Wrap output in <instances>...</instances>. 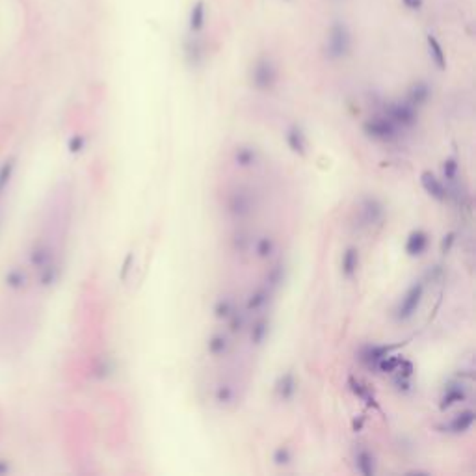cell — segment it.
Here are the masks:
<instances>
[{"mask_svg":"<svg viewBox=\"0 0 476 476\" xmlns=\"http://www.w3.org/2000/svg\"><path fill=\"white\" fill-rule=\"evenodd\" d=\"M402 359H404V355L393 352V354L385 355L384 359L377 361V365L374 366V372H377V374H393L402 363Z\"/></svg>","mask_w":476,"mask_h":476,"instance_id":"4316f807","label":"cell"},{"mask_svg":"<svg viewBox=\"0 0 476 476\" xmlns=\"http://www.w3.org/2000/svg\"><path fill=\"white\" fill-rule=\"evenodd\" d=\"M270 298H272V291H268L264 284H262V287H257V289H253V291L250 292V296L246 300V311H248V313H257V311H261V309L270 302Z\"/></svg>","mask_w":476,"mask_h":476,"instance_id":"44dd1931","label":"cell"},{"mask_svg":"<svg viewBox=\"0 0 476 476\" xmlns=\"http://www.w3.org/2000/svg\"><path fill=\"white\" fill-rule=\"evenodd\" d=\"M385 218V207L374 196L363 198L359 203V210H357V220H359V227H374Z\"/></svg>","mask_w":476,"mask_h":476,"instance_id":"ba28073f","label":"cell"},{"mask_svg":"<svg viewBox=\"0 0 476 476\" xmlns=\"http://www.w3.org/2000/svg\"><path fill=\"white\" fill-rule=\"evenodd\" d=\"M284 142H287V146H289V149L292 153H296L300 157L307 155V136H305V133H303V128L300 125H291V127L287 128Z\"/></svg>","mask_w":476,"mask_h":476,"instance_id":"4fadbf2b","label":"cell"},{"mask_svg":"<svg viewBox=\"0 0 476 476\" xmlns=\"http://www.w3.org/2000/svg\"><path fill=\"white\" fill-rule=\"evenodd\" d=\"M227 214L235 218V220H244L251 212L255 210V199H253V192L248 188H235L226 201Z\"/></svg>","mask_w":476,"mask_h":476,"instance_id":"5b68a950","label":"cell"},{"mask_svg":"<svg viewBox=\"0 0 476 476\" xmlns=\"http://www.w3.org/2000/svg\"><path fill=\"white\" fill-rule=\"evenodd\" d=\"M476 413L473 411V409H464V411L458 413V415H454L448 423L441 424L439 430H441L443 434H450V436H461V434H465V432H469L470 428H473Z\"/></svg>","mask_w":476,"mask_h":476,"instance_id":"30bf717a","label":"cell"},{"mask_svg":"<svg viewBox=\"0 0 476 476\" xmlns=\"http://www.w3.org/2000/svg\"><path fill=\"white\" fill-rule=\"evenodd\" d=\"M393 385H395L396 393H400V395H409L413 391V377L393 376Z\"/></svg>","mask_w":476,"mask_h":476,"instance_id":"d590c367","label":"cell"},{"mask_svg":"<svg viewBox=\"0 0 476 476\" xmlns=\"http://www.w3.org/2000/svg\"><path fill=\"white\" fill-rule=\"evenodd\" d=\"M84 146H86V138L80 136V134H76L75 138H71V142H69L71 153H80L82 149H84Z\"/></svg>","mask_w":476,"mask_h":476,"instance_id":"f35d334b","label":"cell"},{"mask_svg":"<svg viewBox=\"0 0 476 476\" xmlns=\"http://www.w3.org/2000/svg\"><path fill=\"white\" fill-rule=\"evenodd\" d=\"M232 160H235V164H237L238 168H255L257 164H259V160H261V155L257 151V147L244 144V146L235 147V151H232Z\"/></svg>","mask_w":476,"mask_h":476,"instance_id":"2e32d148","label":"cell"},{"mask_svg":"<svg viewBox=\"0 0 476 476\" xmlns=\"http://www.w3.org/2000/svg\"><path fill=\"white\" fill-rule=\"evenodd\" d=\"M348 389L354 393L357 398H361V400L365 402L366 406L368 407H377V400H376V395L372 393V389L368 387V385L361 380V377H355V376H350L348 377Z\"/></svg>","mask_w":476,"mask_h":476,"instance_id":"d6986e66","label":"cell"},{"mask_svg":"<svg viewBox=\"0 0 476 476\" xmlns=\"http://www.w3.org/2000/svg\"><path fill=\"white\" fill-rule=\"evenodd\" d=\"M205 21H207V4L205 0H196L188 13V28L192 34H198L203 30Z\"/></svg>","mask_w":476,"mask_h":476,"instance_id":"ffe728a7","label":"cell"},{"mask_svg":"<svg viewBox=\"0 0 476 476\" xmlns=\"http://www.w3.org/2000/svg\"><path fill=\"white\" fill-rule=\"evenodd\" d=\"M273 393L281 402H291L298 393V380L294 372L289 371L278 377V382L273 385Z\"/></svg>","mask_w":476,"mask_h":476,"instance_id":"7c38bea8","label":"cell"},{"mask_svg":"<svg viewBox=\"0 0 476 476\" xmlns=\"http://www.w3.org/2000/svg\"><path fill=\"white\" fill-rule=\"evenodd\" d=\"M359 262H361L359 250H357L355 246L346 248L343 257H341V273H343V278H346V279L354 278L355 273H357V270H359Z\"/></svg>","mask_w":476,"mask_h":476,"instance_id":"ac0fdd59","label":"cell"},{"mask_svg":"<svg viewBox=\"0 0 476 476\" xmlns=\"http://www.w3.org/2000/svg\"><path fill=\"white\" fill-rule=\"evenodd\" d=\"M426 45H428V54H430L432 62L436 64V67L439 71L447 69V54L443 51V45L439 43L436 35L428 34L426 35Z\"/></svg>","mask_w":476,"mask_h":476,"instance_id":"d4e9b609","label":"cell"},{"mask_svg":"<svg viewBox=\"0 0 476 476\" xmlns=\"http://www.w3.org/2000/svg\"><path fill=\"white\" fill-rule=\"evenodd\" d=\"M352 32H350L348 24L344 21H335L331 23L325 34V56L331 62H339V60L348 58V54L352 53Z\"/></svg>","mask_w":476,"mask_h":476,"instance_id":"6da1fadb","label":"cell"},{"mask_svg":"<svg viewBox=\"0 0 476 476\" xmlns=\"http://www.w3.org/2000/svg\"><path fill=\"white\" fill-rule=\"evenodd\" d=\"M424 291H426V284L424 281H415V283L404 292V296L400 298V302L395 307V320L398 322H407L411 320L417 311L420 309V303L424 300Z\"/></svg>","mask_w":476,"mask_h":476,"instance_id":"277c9868","label":"cell"},{"mask_svg":"<svg viewBox=\"0 0 476 476\" xmlns=\"http://www.w3.org/2000/svg\"><path fill=\"white\" fill-rule=\"evenodd\" d=\"M227 320H229V331H231L232 335H237V333H240V331H244L246 322H248L246 313L238 311V309H235V311L231 313V316H229Z\"/></svg>","mask_w":476,"mask_h":476,"instance_id":"836d02e7","label":"cell"},{"mask_svg":"<svg viewBox=\"0 0 476 476\" xmlns=\"http://www.w3.org/2000/svg\"><path fill=\"white\" fill-rule=\"evenodd\" d=\"M270 335V318L266 316H259L251 322L250 325V343L253 346H261Z\"/></svg>","mask_w":476,"mask_h":476,"instance_id":"7402d4cb","label":"cell"},{"mask_svg":"<svg viewBox=\"0 0 476 476\" xmlns=\"http://www.w3.org/2000/svg\"><path fill=\"white\" fill-rule=\"evenodd\" d=\"M237 398V391L231 384H220L214 391V400L218 406H229Z\"/></svg>","mask_w":476,"mask_h":476,"instance_id":"83f0119b","label":"cell"},{"mask_svg":"<svg viewBox=\"0 0 476 476\" xmlns=\"http://www.w3.org/2000/svg\"><path fill=\"white\" fill-rule=\"evenodd\" d=\"M13 168H15V164H13V160H8V162H4V166L0 168V196L4 194V190H6L8 185H10V179H12Z\"/></svg>","mask_w":476,"mask_h":476,"instance_id":"e575fe53","label":"cell"},{"mask_svg":"<svg viewBox=\"0 0 476 476\" xmlns=\"http://www.w3.org/2000/svg\"><path fill=\"white\" fill-rule=\"evenodd\" d=\"M229 348H231V341H229V337H227L226 333H221V331L212 333L209 337V341H207V352H209L212 357H223V355H227Z\"/></svg>","mask_w":476,"mask_h":476,"instance_id":"cb8c5ba5","label":"cell"},{"mask_svg":"<svg viewBox=\"0 0 476 476\" xmlns=\"http://www.w3.org/2000/svg\"><path fill=\"white\" fill-rule=\"evenodd\" d=\"M231 244H232V250L237 251V253H246V251L251 248L250 232L244 231V229H238V231L232 235Z\"/></svg>","mask_w":476,"mask_h":476,"instance_id":"f546056e","label":"cell"},{"mask_svg":"<svg viewBox=\"0 0 476 476\" xmlns=\"http://www.w3.org/2000/svg\"><path fill=\"white\" fill-rule=\"evenodd\" d=\"M467 398H469V391H467L464 382H459V380H450V382L445 385V389H443L439 407H441V411H447L450 407L458 406V404L465 402Z\"/></svg>","mask_w":476,"mask_h":476,"instance_id":"9c48e42d","label":"cell"},{"mask_svg":"<svg viewBox=\"0 0 476 476\" xmlns=\"http://www.w3.org/2000/svg\"><path fill=\"white\" fill-rule=\"evenodd\" d=\"M420 185H423L424 192L428 194L432 199H436L437 203H447L448 201V188L441 179H437L436 173L432 171H423L420 173Z\"/></svg>","mask_w":476,"mask_h":476,"instance_id":"8fae6325","label":"cell"},{"mask_svg":"<svg viewBox=\"0 0 476 476\" xmlns=\"http://www.w3.org/2000/svg\"><path fill=\"white\" fill-rule=\"evenodd\" d=\"M284 281V264L281 261L272 264L264 273V287L268 291H278Z\"/></svg>","mask_w":476,"mask_h":476,"instance_id":"484cf974","label":"cell"},{"mask_svg":"<svg viewBox=\"0 0 476 476\" xmlns=\"http://www.w3.org/2000/svg\"><path fill=\"white\" fill-rule=\"evenodd\" d=\"M354 467L363 476H374L377 470L376 456L365 447H359L354 452Z\"/></svg>","mask_w":476,"mask_h":476,"instance_id":"5bb4252c","label":"cell"},{"mask_svg":"<svg viewBox=\"0 0 476 476\" xmlns=\"http://www.w3.org/2000/svg\"><path fill=\"white\" fill-rule=\"evenodd\" d=\"M430 97H432L430 84L424 80H418V82H415L409 90H407L406 101L418 110L420 106H424L428 101H430Z\"/></svg>","mask_w":476,"mask_h":476,"instance_id":"e0dca14e","label":"cell"},{"mask_svg":"<svg viewBox=\"0 0 476 476\" xmlns=\"http://www.w3.org/2000/svg\"><path fill=\"white\" fill-rule=\"evenodd\" d=\"M235 302L229 296H221L218 302L214 303V316L218 320H227L235 311Z\"/></svg>","mask_w":476,"mask_h":476,"instance_id":"4dcf8cb0","label":"cell"},{"mask_svg":"<svg viewBox=\"0 0 476 476\" xmlns=\"http://www.w3.org/2000/svg\"><path fill=\"white\" fill-rule=\"evenodd\" d=\"M32 262H34L35 268H40L41 270L43 266L53 262V253H51V250H49L46 246H40V248H35V251L32 253Z\"/></svg>","mask_w":476,"mask_h":476,"instance_id":"d6a6232c","label":"cell"},{"mask_svg":"<svg viewBox=\"0 0 476 476\" xmlns=\"http://www.w3.org/2000/svg\"><path fill=\"white\" fill-rule=\"evenodd\" d=\"M292 459H294V454L289 447H278L272 454L273 465H278V467H289L292 464Z\"/></svg>","mask_w":476,"mask_h":476,"instance_id":"1f68e13d","label":"cell"},{"mask_svg":"<svg viewBox=\"0 0 476 476\" xmlns=\"http://www.w3.org/2000/svg\"><path fill=\"white\" fill-rule=\"evenodd\" d=\"M456 238H458V232H447L445 237H443L441 240V253H450V250H452V246L456 244Z\"/></svg>","mask_w":476,"mask_h":476,"instance_id":"74e56055","label":"cell"},{"mask_svg":"<svg viewBox=\"0 0 476 476\" xmlns=\"http://www.w3.org/2000/svg\"><path fill=\"white\" fill-rule=\"evenodd\" d=\"M428 244H430L428 232L423 231V229H415V231H411L407 235L404 250H406V253L409 257H420L424 251L428 250Z\"/></svg>","mask_w":476,"mask_h":476,"instance_id":"9a60e30c","label":"cell"},{"mask_svg":"<svg viewBox=\"0 0 476 476\" xmlns=\"http://www.w3.org/2000/svg\"><path fill=\"white\" fill-rule=\"evenodd\" d=\"M255 255L259 257V259H270V257L275 253V240H273L272 237H261L259 240L255 242Z\"/></svg>","mask_w":476,"mask_h":476,"instance_id":"f1b7e54d","label":"cell"},{"mask_svg":"<svg viewBox=\"0 0 476 476\" xmlns=\"http://www.w3.org/2000/svg\"><path fill=\"white\" fill-rule=\"evenodd\" d=\"M402 346H406V341L393 344H365V346H361L359 352H357V359H359L366 368L374 371V366L377 365V361L384 359L385 355L393 354L396 350H400Z\"/></svg>","mask_w":476,"mask_h":476,"instance_id":"52a82bcc","label":"cell"},{"mask_svg":"<svg viewBox=\"0 0 476 476\" xmlns=\"http://www.w3.org/2000/svg\"><path fill=\"white\" fill-rule=\"evenodd\" d=\"M133 264H134V253L133 251H128L127 257H125V261H123V264H121V270H119V279H121V281H127L128 273H130V270H133Z\"/></svg>","mask_w":476,"mask_h":476,"instance_id":"8d00e7d4","label":"cell"},{"mask_svg":"<svg viewBox=\"0 0 476 476\" xmlns=\"http://www.w3.org/2000/svg\"><path fill=\"white\" fill-rule=\"evenodd\" d=\"M363 423H365V418H363V417H361L359 420L355 418L354 424H352V426H354V432H361V428H363Z\"/></svg>","mask_w":476,"mask_h":476,"instance_id":"60d3db41","label":"cell"},{"mask_svg":"<svg viewBox=\"0 0 476 476\" xmlns=\"http://www.w3.org/2000/svg\"><path fill=\"white\" fill-rule=\"evenodd\" d=\"M185 58L192 67L203 64L205 60V45L198 37H192L185 43Z\"/></svg>","mask_w":476,"mask_h":476,"instance_id":"603a6c76","label":"cell"},{"mask_svg":"<svg viewBox=\"0 0 476 476\" xmlns=\"http://www.w3.org/2000/svg\"><path fill=\"white\" fill-rule=\"evenodd\" d=\"M384 114L402 130L413 128L418 123V110L407 101H395L384 108Z\"/></svg>","mask_w":476,"mask_h":476,"instance_id":"8992f818","label":"cell"},{"mask_svg":"<svg viewBox=\"0 0 476 476\" xmlns=\"http://www.w3.org/2000/svg\"><path fill=\"white\" fill-rule=\"evenodd\" d=\"M251 86L259 92H272L279 80V69L270 56H261L251 65Z\"/></svg>","mask_w":476,"mask_h":476,"instance_id":"3957f363","label":"cell"},{"mask_svg":"<svg viewBox=\"0 0 476 476\" xmlns=\"http://www.w3.org/2000/svg\"><path fill=\"white\" fill-rule=\"evenodd\" d=\"M363 134H365L366 138L380 142V144H393L396 139H400L402 128L396 127L395 123L391 121L389 117L382 112L377 116L368 117L363 123Z\"/></svg>","mask_w":476,"mask_h":476,"instance_id":"7a4b0ae2","label":"cell"},{"mask_svg":"<svg viewBox=\"0 0 476 476\" xmlns=\"http://www.w3.org/2000/svg\"><path fill=\"white\" fill-rule=\"evenodd\" d=\"M402 4L411 12H418L423 8V0H402Z\"/></svg>","mask_w":476,"mask_h":476,"instance_id":"ab89813d","label":"cell"}]
</instances>
